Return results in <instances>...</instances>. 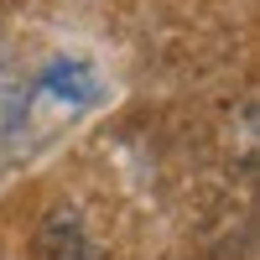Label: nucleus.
<instances>
[{
	"mask_svg": "<svg viewBox=\"0 0 260 260\" xmlns=\"http://www.w3.org/2000/svg\"><path fill=\"white\" fill-rule=\"evenodd\" d=\"M37 99H52V104H68V110H89L99 104V73L78 57H57L47 73L37 78Z\"/></svg>",
	"mask_w": 260,
	"mask_h": 260,
	"instance_id": "f257e3e1",
	"label": "nucleus"
}]
</instances>
